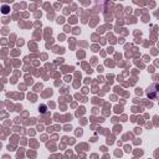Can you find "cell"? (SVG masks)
Masks as SVG:
<instances>
[{"instance_id": "6da1fadb", "label": "cell", "mask_w": 159, "mask_h": 159, "mask_svg": "<svg viewBox=\"0 0 159 159\" xmlns=\"http://www.w3.org/2000/svg\"><path fill=\"white\" fill-rule=\"evenodd\" d=\"M157 90H153V85H152V87H150V90L148 91V96H149V98H152V99H157Z\"/></svg>"}, {"instance_id": "7a4b0ae2", "label": "cell", "mask_w": 159, "mask_h": 159, "mask_svg": "<svg viewBox=\"0 0 159 159\" xmlns=\"http://www.w3.org/2000/svg\"><path fill=\"white\" fill-rule=\"evenodd\" d=\"M3 13H4V14H8V13H9V6L4 5V6H3Z\"/></svg>"}, {"instance_id": "3957f363", "label": "cell", "mask_w": 159, "mask_h": 159, "mask_svg": "<svg viewBox=\"0 0 159 159\" xmlns=\"http://www.w3.org/2000/svg\"><path fill=\"white\" fill-rule=\"evenodd\" d=\"M40 108H41L40 111H41V112H42V113H45V112H46V106H45V104H42V106H41V107H40Z\"/></svg>"}]
</instances>
